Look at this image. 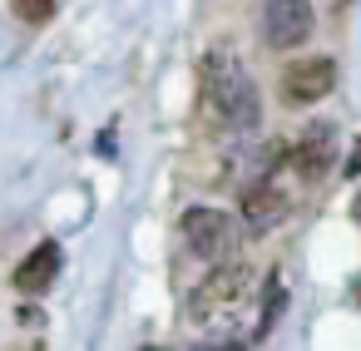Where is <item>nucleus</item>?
<instances>
[{
    "label": "nucleus",
    "mask_w": 361,
    "mask_h": 351,
    "mask_svg": "<svg viewBox=\"0 0 361 351\" xmlns=\"http://www.w3.org/2000/svg\"><path fill=\"white\" fill-rule=\"evenodd\" d=\"M203 109L213 114V124H223L233 134H247L262 119L257 85L247 80V70L238 65V55L208 50V60H203Z\"/></svg>",
    "instance_id": "obj_1"
},
{
    "label": "nucleus",
    "mask_w": 361,
    "mask_h": 351,
    "mask_svg": "<svg viewBox=\"0 0 361 351\" xmlns=\"http://www.w3.org/2000/svg\"><path fill=\"white\" fill-rule=\"evenodd\" d=\"M252 302V267L247 262H218L188 297L193 321H233Z\"/></svg>",
    "instance_id": "obj_2"
},
{
    "label": "nucleus",
    "mask_w": 361,
    "mask_h": 351,
    "mask_svg": "<svg viewBox=\"0 0 361 351\" xmlns=\"http://www.w3.org/2000/svg\"><path fill=\"white\" fill-rule=\"evenodd\" d=\"M178 228H183L188 252L203 257V262H233V247H238V238H243L238 218H228L223 208H188Z\"/></svg>",
    "instance_id": "obj_3"
},
{
    "label": "nucleus",
    "mask_w": 361,
    "mask_h": 351,
    "mask_svg": "<svg viewBox=\"0 0 361 351\" xmlns=\"http://www.w3.org/2000/svg\"><path fill=\"white\" fill-rule=\"evenodd\" d=\"M257 25H262V45L267 50H297L317 30V11H312V0H267Z\"/></svg>",
    "instance_id": "obj_4"
},
{
    "label": "nucleus",
    "mask_w": 361,
    "mask_h": 351,
    "mask_svg": "<svg viewBox=\"0 0 361 351\" xmlns=\"http://www.w3.org/2000/svg\"><path fill=\"white\" fill-rule=\"evenodd\" d=\"M287 208H292V198H287L272 178H252V183L243 188V233H252V238L272 233V228L287 218Z\"/></svg>",
    "instance_id": "obj_5"
},
{
    "label": "nucleus",
    "mask_w": 361,
    "mask_h": 351,
    "mask_svg": "<svg viewBox=\"0 0 361 351\" xmlns=\"http://www.w3.org/2000/svg\"><path fill=\"white\" fill-rule=\"evenodd\" d=\"M331 85H336V65L331 60H297L282 75V99L287 104H317V99L331 94Z\"/></svg>",
    "instance_id": "obj_6"
},
{
    "label": "nucleus",
    "mask_w": 361,
    "mask_h": 351,
    "mask_svg": "<svg viewBox=\"0 0 361 351\" xmlns=\"http://www.w3.org/2000/svg\"><path fill=\"white\" fill-rule=\"evenodd\" d=\"M292 159V168L312 183V178H326V168L336 164V129L331 124H312L302 139H297V149L287 154Z\"/></svg>",
    "instance_id": "obj_7"
},
{
    "label": "nucleus",
    "mask_w": 361,
    "mask_h": 351,
    "mask_svg": "<svg viewBox=\"0 0 361 351\" xmlns=\"http://www.w3.org/2000/svg\"><path fill=\"white\" fill-rule=\"evenodd\" d=\"M55 277H60V242H40V247L16 267V287H20V292H30V297H35V292H45Z\"/></svg>",
    "instance_id": "obj_8"
},
{
    "label": "nucleus",
    "mask_w": 361,
    "mask_h": 351,
    "mask_svg": "<svg viewBox=\"0 0 361 351\" xmlns=\"http://www.w3.org/2000/svg\"><path fill=\"white\" fill-rule=\"evenodd\" d=\"M282 316V277H267V297H262V316H257V336H267Z\"/></svg>",
    "instance_id": "obj_9"
},
{
    "label": "nucleus",
    "mask_w": 361,
    "mask_h": 351,
    "mask_svg": "<svg viewBox=\"0 0 361 351\" xmlns=\"http://www.w3.org/2000/svg\"><path fill=\"white\" fill-rule=\"evenodd\" d=\"M16 16L30 20V25H45L55 16V0H16Z\"/></svg>",
    "instance_id": "obj_10"
},
{
    "label": "nucleus",
    "mask_w": 361,
    "mask_h": 351,
    "mask_svg": "<svg viewBox=\"0 0 361 351\" xmlns=\"http://www.w3.org/2000/svg\"><path fill=\"white\" fill-rule=\"evenodd\" d=\"M188 351H247V346L233 341V336H213V341H198V346H188Z\"/></svg>",
    "instance_id": "obj_11"
},
{
    "label": "nucleus",
    "mask_w": 361,
    "mask_h": 351,
    "mask_svg": "<svg viewBox=\"0 0 361 351\" xmlns=\"http://www.w3.org/2000/svg\"><path fill=\"white\" fill-rule=\"evenodd\" d=\"M346 173H351V178H361V139H356V149L346 154Z\"/></svg>",
    "instance_id": "obj_12"
},
{
    "label": "nucleus",
    "mask_w": 361,
    "mask_h": 351,
    "mask_svg": "<svg viewBox=\"0 0 361 351\" xmlns=\"http://www.w3.org/2000/svg\"><path fill=\"white\" fill-rule=\"evenodd\" d=\"M351 218H356V223H361V193H356V198H351Z\"/></svg>",
    "instance_id": "obj_13"
},
{
    "label": "nucleus",
    "mask_w": 361,
    "mask_h": 351,
    "mask_svg": "<svg viewBox=\"0 0 361 351\" xmlns=\"http://www.w3.org/2000/svg\"><path fill=\"white\" fill-rule=\"evenodd\" d=\"M351 292H356V302H361V277H356V282H351Z\"/></svg>",
    "instance_id": "obj_14"
}]
</instances>
